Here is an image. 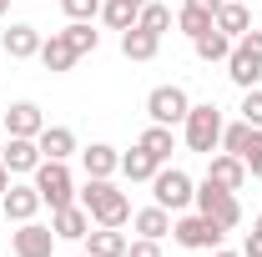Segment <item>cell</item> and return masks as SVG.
Here are the masks:
<instances>
[{"label": "cell", "instance_id": "9a60e30c", "mask_svg": "<svg viewBox=\"0 0 262 257\" xmlns=\"http://www.w3.org/2000/svg\"><path fill=\"white\" fill-rule=\"evenodd\" d=\"M0 46H5L10 61H31V56H40V31L35 26H10L0 35Z\"/></svg>", "mask_w": 262, "mask_h": 257}, {"label": "cell", "instance_id": "277c9868", "mask_svg": "<svg viewBox=\"0 0 262 257\" xmlns=\"http://www.w3.org/2000/svg\"><path fill=\"white\" fill-rule=\"evenodd\" d=\"M31 177H35V192H40V202H46L51 212L76 202V177H71L66 161H46V157H40V166H35Z\"/></svg>", "mask_w": 262, "mask_h": 257}, {"label": "cell", "instance_id": "836d02e7", "mask_svg": "<svg viewBox=\"0 0 262 257\" xmlns=\"http://www.w3.org/2000/svg\"><path fill=\"white\" fill-rule=\"evenodd\" d=\"M126 257H162V242L157 237H136V242H126Z\"/></svg>", "mask_w": 262, "mask_h": 257}, {"label": "cell", "instance_id": "5bb4252c", "mask_svg": "<svg viewBox=\"0 0 262 257\" xmlns=\"http://www.w3.org/2000/svg\"><path fill=\"white\" fill-rule=\"evenodd\" d=\"M35 146H40L46 161H71L76 157V131L71 126H46L40 136H35Z\"/></svg>", "mask_w": 262, "mask_h": 257}, {"label": "cell", "instance_id": "d4e9b609", "mask_svg": "<svg viewBox=\"0 0 262 257\" xmlns=\"http://www.w3.org/2000/svg\"><path fill=\"white\" fill-rule=\"evenodd\" d=\"M227 76H232V86L252 91V86H257V76H262V66L252 61V56H242V51L232 46V56H227Z\"/></svg>", "mask_w": 262, "mask_h": 257}, {"label": "cell", "instance_id": "44dd1931", "mask_svg": "<svg viewBox=\"0 0 262 257\" xmlns=\"http://www.w3.org/2000/svg\"><path fill=\"white\" fill-rule=\"evenodd\" d=\"M76 61H81V56L71 51V40H66L61 31L51 35V40H40V66H46V71H71Z\"/></svg>", "mask_w": 262, "mask_h": 257}, {"label": "cell", "instance_id": "7402d4cb", "mask_svg": "<svg viewBox=\"0 0 262 257\" xmlns=\"http://www.w3.org/2000/svg\"><path fill=\"white\" fill-rule=\"evenodd\" d=\"M192 51H196V56H202L207 66H212V61H227V56H232V35H222L217 26H212V31L192 35Z\"/></svg>", "mask_w": 262, "mask_h": 257}, {"label": "cell", "instance_id": "3957f363", "mask_svg": "<svg viewBox=\"0 0 262 257\" xmlns=\"http://www.w3.org/2000/svg\"><path fill=\"white\" fill-rule=\"evenodd\" d=\"M192 207L202 212V217H212L217 227H237L242 222V202H237V192H227V187H217L212 177H202V187H196V197H192Z\"/></svg>", "mask_w": 262, "mask_h": 257}, {"label": "cell", "instance_id": "f1b7e54d", "mask_svg": "<svg viewBox=\"0 0 262 257\" xmlns=\"http://www.w3.org/2000/svg\"><path fill=\"white\" fill-rule=\"evenodd\" d=\"M177 26H182L187 35H202V31H212V26H217V15H207V10H192V5H182Z\"/></svg>", "mask_w": 262, "mask_h": 257}, {"label": "cell", "instance_id": "b9f144b4", "mask_svg": "<svg viewBox=\"0 0 262 257\" xmlns=\"http://www.w3.org/2000/svg\"><path fill=\"white\" fill-rule=\"evenodd\" d=\"M131 5H146V0H131Z\"/></svg>", "mask_w": 262, "mask_h": 257}, {"label": "cell", "instance_id": "d6a6232c", "mask_svg": "<svg viewBox=\"0 0 262 257\" xmlns=\"http://www.w3.org/2000/svg\"><path fill=\"white\" fill-rule=\"evenodd\" d=\"M61 10L71 20H91V15H101V0H61Z\"/></svg>", "mask_w": 262, "mask_h": 257}, {"label": "cell", "instance_id": "9c48e42d", "mask_svg": "<svg viewBox=\"0 0 262 257\" xmlns=\"http://www.w3.org/2000/svg\"><path fill=\"white\" fill-rule=\"evenodd\" d=\"M51 227H56V237H61V242H86V232H91V212H86L81 202L56 207V212H51Z\"/></svg>", "mask_w": 262, "mask_h": 257}, {"label": "cell", "instance_id": "d590c367", "mask_svg": "<svg viewBox=\"0 0 262 257\" xmlns=\"http://www.w3.org/2000/svg\"><path fill=\"white\" fill-rule=\"evenodd\" d=\"M242 257H262V232H247V242H242Z\"/></svg>", "mask_w": 262, "mask_h": 257}, {"label": "cell", "instance_id": "74e56055", "mask_svg": "<svg viewBox=\"0 0 262 257\" xmlns=\"http://www.w3.org/2000/svg\"><path fill=\"white\" fill-rule=\"evenodd\" d=\"M10 192V166H5V161H0V197Z\"/></svg>", "mask_w": 262, "mask_h": 257}, {"label": "cell", "instance_id": "8d00e7d4", "mask_svg": "<svg viewBox=\"0 0 262 257\" xmlns=\"http://www.w3.org/2000/svg\"><path fill=\"white\" fill-rule=\"evenodd\" d=\"M187 5H192V10H207V15H217V10H222V0H187Z\"/></svg>", "mask_w": 262, "mask_h": 257}, {"label": "cell", "instance_id": "83f0119b", "mask_svg": "<svg viewBox=\"0 0 262 257\" xmlns=\"http://www.w3.org/2000/svg\"><path fill=\"white\" fill-rule=\"evenodd\" d=\"M136 26H146V31L166 35V31H171V10H166L162 0H146V5H141V15H136Z\"/></svg>", "mask_w": 262, "mask_h": 257}, {"label": "cell", "instance_id": "4fadbf2b", "mask_svg": "<svg viewBox=\"0 0 262 257\" xmlns=\"http://www.w3.org/2000/svg\"><path fill=\"white\" fill-rule=\"evenodd\" d=\"M0 161L10 166V177H15V172H35V166H40V146H35V136H10L5 152H0Z\"/></svg>", "mask_w": 262, "mask_h": 257}, {"label": "cell", "instance_id": "cb8c5ba5", "mask_svg": "<svg viewBox=\"0 0 262 257\" xmlns=\"http://www.w3.org/2000/svg\"><path fill=\"white\" fill-rule=\"evenodd\" d=\"M136 146H141V152H151V157L166 166V157L177 152V136H171V126H157V121H151V126L141 131V141H136Z\"/></svg>", "mask_w": 262, "mask_h": 257}, {"label": "cell", "instance_id": "ba28073f", "mask_svg": "<svg viewBox=\"0 0 262 257\" xmlns=\"http://www.w3.org/2000/svg\"><path fill=\"white\" fill-rule=\"evenodd\" d=\"M56 227H40V222H15V232H10V247H15V257H51L56 252Z\"/></svg>", "mask_w": 262, "mask_h": 257}, {"label": "cell", "instance_id": "7c38bea8", "mask_svg": "<svg viewBox=\"0 0 262 257\" xmlns=\"http://www.w3.org/2000/svg\"><path fill=\"white\" fill-rule=\"evenodd\" d=\"M0 121H5L10 136H40V131H46V116H40V106H35V101H15Z\"/></svg>", "mask_w": 262, "mask_h": 257}, {"label": "cell", "instance_id": "8fae6325", "mask_svg": "<svg viewBox=\"0 0 262 257\" xmlns=\"http://www.w3.org/2000/svg\"><path fill=\"white\" fill-rule=\"evenodd\" d=\"M207 177L217 187H227V192H242L247 187V166H242V157H232V152H217V157L207 161Z\"/></svg>", "mask_w": 262, "mask_h": 257}, {"label": "cell", "instance_id": "603a6c76", "mask_svg": "<svg viewBox=\"0 0 262 257\" xmlns=\"http://www.w3.org/2000/svg\"><path fill=\"white\" fill-rule=\"evenodd\" d=\"M157 166H162V161L151 157V152H141V146L121 152V177H126V182H151V177H157Z\"/></svg>", "mask_w": 262, "mask_h": 257}, {"label": "cell", "instance_id": "2e32d148", "mask_svg": "<svg viewBox=\"0 0 262 257\" xmlns=\"http://www.w3.org/2000/svg\"><path fill=\"white\" fill-rule=\"evenodd\" d=\"M162 51V35L146 31V26H131V31H121V56L126 61H151Z\"/></svg>", "mask_w": 262, "mask_h": 257}, {"label": "cell", "instance_id": "e0dca14e", "mask_svg": "<svg viewBox=\"0 0 262 257\" xmlns=\"http://www.w3.org/2000/svg\"><path fill=\"white\" fill-rule=\"evenodd\" d=\"M81 166H86V177H111V172H121V152L106 141H91L81 152Z\"/></svg>", "mask_w": 262, "mask_h": 257}, {"label": "cell", "instance_id": "7a4b0ae2", "mask_svg": "<svg viewBox=\"0 0 262 257\" xmlns=\"http://www.w3.org/2000/svg\"><path fill=\"white\" fill-rule=\"evenodd\" d=\"M182 141H187V152L212 157V152L222 146V111H217L212 101H207V106H192L187 121H182Z\"/></svg>", "mask_w": 262, "mask_h": 257}, {"label": "cell", "instance_id": "e575fe53", "mask_svg": "<svg viewBox=\"0 0 262 257\" xmlns=\"http://www.w3.org/2000/svg\"><path fill=\"white\" fill-rule=\"evenodd\" d=\"M237 51H242V56H252V61L262 66V31H247L242 40H237Z\"/></svg>", "mask_w": 262, "mask_h": 257}, {"label": "cell", "instance_id": "60d3db41", "mask_svg": "<svg viewBox=\"0 0 262 257\" xmlns=\"http://www.w3.org/2000/svg\"><path fill=\"white\" fill-rule=\"evenodd\" d=\"M5 10H10V0H0V15H5Z\"/></svg>", "mask_w": 262, "mask_h": 257}, {"label": "cell", "instance_id": "484cf974", "mask_svg": "<svg viewBox=\"0 0 262 257\" xmlns=\"http://www.w3.org/2000/svg\"><path fill=\"white\" fill-rule=\"evenodd\" d=\"M136 15H141V5H131V0H101V20L111 31H131Z\"/></svg>", "mask_w": 262, "mask_h": 257}, {"label": "cell", "instance_id": "4316f807", "mask_svg": "<svg viewBox=\"0 0 262 257\" xmlns=\"http://www.w3.org/2000/svg\"><path fill=\"white\" fill-rule=\"evenodd\" d=\"M61 35L71 40V51H76V56H86V51H96V46H101V31H91V20H71Z\"/></svg>", "mask_w": 262, "mask_h": 257}, {"label": "cell", "instance_id": "7bdbcfd3", "mask_svg": "<svg viewBox=\"0 0 262 257\" xmlns=\"http://www.w3.org/2000/svg\"><path fill=\"white\" fill-rule=\"evenodd\" d=\"M242 5H252V0H242Z\"/></svg>", "mask_w": 262, "mask_h": 257}, {"label": "cell", "instance_id": "8992f818", "mask_svg": "<svg viewBox=\"0 0 262 257\" xmlns=\"http://www.w3.org/2000/svg\"><path fill=\"white\" fill-rule=\"evenodd\" d=\"M171 237H177L187 252H217L222 237H227V227H217L212 217H202V212H187V217L171 222Z\"/></svg>", "mask_w": 262, "mask_h": 257}, {"label": "cell", "instance_id": "f546056e", "mask_svg": "<svg viewBox=\"0 0 262 257\" xmlns=\"http://www.w3.org/2000/svg\"><path fill=\"white\" fill-rule=\"evenodd\" d=\"M247 136H252V126H247V121H232V126H222V152H232V157H242Z\"/></svg>", "mask_w": 262, "mask_h": 257}, {"label": "cell", "instance_id": "ab89813d", "mask_svg": "<svg viewBox=\"0 0 262 257\" xmlns=\"http://www.w3.org/2000/svg\"><path fill=\"white\" fill-rule=\"evenodd\" d=\"M252 232H262V212H257V222H252Z\"/></svg>", "mask_w": 262, "mask_h": 257}, {"label": "cell", "instance_id": "52a82bcc", "mask_svg": "<svg viewBox=\"0 0 262 257\" xmlns=\"http://www.w3.org/2000/svg\"><path fill=\"white\" fill-rule=\"evenodd\" d=\"M187 111H192V101H187L182 86H157V91L146 96V116H151L157 126H182Z\"/></svg>", "mask_w": 262, "mask_h": 257}, {"label": "cell", "instance_id": "1f68e13d", "mask_svg": "<svg viewBox=\"0 0 262 257\" xmlns=\"http://www.w3.org/2000/svg\"><path fill=\"white\" fill-rule=\"evenodd\" d=\"M242 121L262 131V91H257V86H252V91H242Z\"/></svg>", "mask_w": 262, "mask_h": 257}, {"label": "cell", "instance_id": "d6986e66", "mask_svg": "<svg viewBox=\"0 0 262 257\" xmlns=\"http://www.w3.org/2000/svg\"><path fill=\"white\" fill-rule=\"evenodd\" d=\"M86 252L91 257H126L121 227H96V232H86Z\"/></svg>", "mask_w": 262, "mask_h": 257}, {"label": "cell", "instance_id": "30bf717a", "mask_svg": "<svg viewBox=\"0 0 262 257\" xmlns=\"http://www.w3.org/2000/svg\"><path fill=\"white\" fill-rule=\"evenodd\" d=\"M0 207H5L10 222H35V212H40L46 202H40V192H35V182L31 187H15V182H10V192L0 197Z\"/></svg>", "mask_w": 262, "mask_h": 257}, {"label": "cell", "instance_id": "ac0fdd59", "mask_svg": "<svg viewBox=\"0 0 262 257\" xmlns=\"http://www.w3.org/2000/svg\"><path fill=\"white\" fill-rule=\"evenodd\" d=\"M217 31L232 35V40H242V35L252 31V10H247L242 0H222V10H217Z\"/></svg>", "mask_w": 262, "mask_h": 257}, {"label": "cell", "instance_id": "f35d334b", "mask_svg": "<svg viewBox=\"0 0 262 257\" xmlns=\"http://www.w3.org/2000/svg\"><path fill=\"white\" fill-rule=\"evenodd\" d=\"M212 257H242V252H222V247H217V252H212Z\"/></svg>", "mask_w": 262, "mask_h": 257}, {"label": "cell", "instance_id": "6da1fadb", "mask_svg": "<svg viewBox=\"0 0 262 257\" xmlns=\"http://www.w3.org/2000/svg\"><path fill=\"white\" fill-rule=\"evenodd\" d=\"M81 207L91 212V222H96V227H126L131 222V202H126V192H121L111 177H86V187H81Z\"/></svg>", "mask_w": 262, "mask_h": 257}, {"label": "cell", "instance_id": "5b68a950", "mask_svg": "<svg viewBox=\"0 0 262 257\" xmlns=\"http://www.w3.org/2000/svg\"><path fill=\"white\" fill-rule=\"evenodd\" d=\"M196 197V182L182 172V166H157V177H151V202L166 207V212H187Z\"/></svg>", "mask_w": 262, "mask_h": 257}, {"label": "cell", "instance_id": "ffe728a7", "mask_svg": "<svg viewBox=\"0 0 262 257\" xmlns=\"http://www.w3.org/2000/svg\"><path fill=\"white\" fill-rule=\"evenodd\" d=\"M131 227H136L141 237H157V242H162L166 232H171V212L151 202V207H141V212H131Z\"/></svg>", "mask_w": 262, "mask_h": 257}, {"label": "cell", "instance_id": "4dcf8cb0", "mask_svg": "<svg viewBox=\"0 0 262 257\" xmlns=\"http://www.w3.org/2000/svg\"><path fill=\"white\" fill-rule=\"evenodd\" d=\"M242 166H247V177H262V131L257 126H252L247 146H242Z\"/></svg>", "mask_w": 262, "mask_h": 257}, {"label": "cell", "instance_id": "ee69618b", "mask_svg": "<svg viewBox=\"0 0 262 257\" xmlns=\"http://www.w3.org/2000/svg\"><path fill=\"white\" fill-rule=\"evenodd\" d=\"M81 257H91V252H81Z\"/></svg>", "mask_w": 262, "mask_h": 257}]
</instances>
